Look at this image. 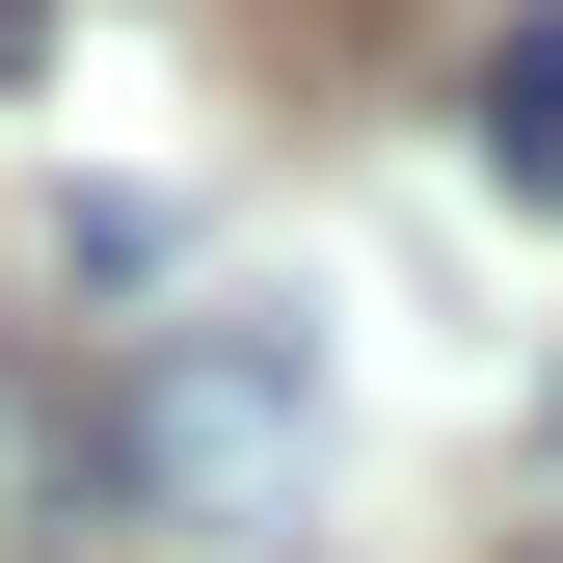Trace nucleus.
<instances>
[{
    "instance_id": "1",
    "label": "nucleus",
    "mask_w": 563,
    "mask_h": 563,
    "mask_svg": "<svg viewBox=\"0 0 563 563\" xmlns=\"http://www.w3.org/2000/svg\"><path fill=\"white\" fill-rule=\"evenodd\" d=\"M296 456H322L296 322H188L162 376H134V483H162V510H296Z\"/></svg>"
},
{
    "instance_id": "2",
    "label": "nucleus",
    "mask_w": 563,
    "mask_h": 563,
    "mask_svg": "<svg viewBox=\"0 0 563 563\" xmlns=\"http://www.w3.org/2000/svg\"><path fill=\"white\" fill-rule=\"evenodd\" d=\"M483 188H510V216H563V27L483 54Z\"/></svg>"
},
{
    "instance_id": "3",
    "label": "nucleus",
    "mask_w": 563,
    "mask_h": 563,
    "mask_svg": "<svg viewBox=\"0 0 563 563\" xmlns=\"http://www.w3.org/2000/svg\"><path fill=\"white\" fill-rule=\"evenodd\" d=\"M27 54H54V0H0V81H27Z\"/></svg>"
}]
</instances>
